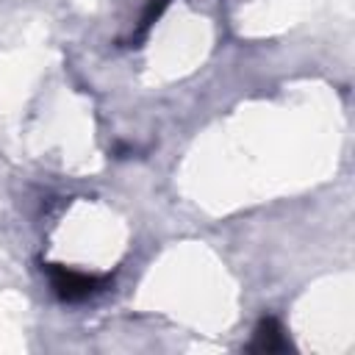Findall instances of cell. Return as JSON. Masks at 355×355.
<instances>
[{
    "instance_id": "6da1fadb",
    "label": "cell",
    "mask_w": 355,
    "mask_h": 355,
    "mask_svg": "<svg viewBox=\"0 0 355 355\" xmlns=\"http://www.w3.org/2000/svg\"><path fill=\"white\" fill-rule=\"evenodd\" d=\"M42 272L50 277V286L61 302H83L111 283L108 275H86V272H75L64 263H44Z\"/></svg>"
},
{
    "instance_id": "7a4b0ae2",
    "label": "cell",
    "mask_w": 355,
    "mask_h": 355,
    "mask_svg": "<svg viewBox=\"0 0 355 355\" xmlns=\"http://www.w3.org/2000/svg\"><path fill=\"white\" fill-rule=\"evenodd\" d=\"M247 349L250 352H266V355H272V352H288L291 349V341H288L283 324L275 316H263L255 324L252 341L247 344Z\"/></svg>"
},
{
    "instance_id": "3957f363",
    "label": "cell",
    "mask_w": 355,
    "mask_h": 355,
    "mask_svg": "<svg viewBox=\"0 0 355 355\" xmlns=\"http://www.w3.org/2000/svg\"><path fill=\"white\" fill-rule=\"evenodd\" d=\"M169 3H172V0H147V8H144L141 22H139V31H136V36H133V42H136V44L147 36V31L155 25V19L166 11V6H169Z\"/></svg>"
}]
</instances>
